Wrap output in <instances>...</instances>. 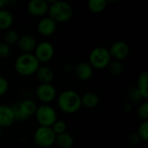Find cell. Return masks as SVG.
<instances>
[{"label":"cell","mask_w":148,"mask_h":148,"mask_svg":"<svg viewBox=\"0 0 148 148\" xmlns=\"http://www.w3.org/2000/svg\"><path fill=\"white\" fill-rule=\"evenodd\" d=\"M10 54V46L4 42H0V59L7 58Z\"/></svg>","instance_id":"83f0119b"},{"label":"cell","mask_w":148,"mask_h":148,"mask_svg":"<svg viewBox=\"0 0 148 148\" xmlns=\"http://www.w3.org/2000/svg\"><path fill=\"white\" fill-rule=\"evenodd\" d=\"M107 68H108V73L112 76H120L124 72L123 64L121 63V62H119L116 60H111Z\"/></svg>","instance_id":"7402d4cb"},{"label":"cell","mask_w":148,"mask_h":148,"mask_svg":"<svg viewBox=\"0 0 148 148\" xmlns=\"http://www.w3.org/2000/svg\"><path fill=\"white\" fill-rule=\"evenodd\" d=\"M55 143L58 146L59 148H72L74 146L75 140L74 137L70 134L65 132L56 136Z\"/></svg>","instance_id":"d6986e66"},{"label":"cell","mask_w":148,"mask_h":148,"mask_svg":"<svg viewBox=\"0 0 148 148\" xmlns=\"http://www.w3.org/2000/svg\"><path fill=\"white\" fill-rule=\"evenodd\" d=\"M16 44L18 48L20 49V50L23 51V53L28 54L35 50L37 45V42H36V40L32 36L23 35L22 36H19V39Z\"/></svg>","instance_id":"9a60e30c"},{"label":"cell","mask_w":148,"mask_h":148,"mask_svg":"<svg viewBox=\"0 0 148 148\" xmlns=\"http://www.w3.org/2000/svg\"><path fill=\"white\" fill-rule=\"evenodd\" d=\"M138 136L143 141H148V121H142L138 127Z\"/></svg>","instance_id":"d4e9b609"},{"label":"cell","mask_w":148,"mask_h":148,"mask_svg":"<svg viewBox=\"0 0 148 148\" xmlns=\"http://www.w3.org/2000/svg\"><path fill=\"white\" fill-rule=\"evenodd\" d=\"M36 95L40 101L49 103L56 98V89L51 83H41L36 89Z\"/></svg>","instance_id":"9c48e42d"},{"label":"cell","mask_w":148,"mask_h":148,"mask_svg":"<svg viewBox=\"0 0 148 148\" xmlns=\"http://www.w3.org/2000/svg\"><path fill=\"white\" fill-rule=\"evenodd\" d=\"M12 14L7 10H0V30H8L13 23Z\"/></svg>","instance_id":"ffe728a7"},{"label":"cell","mask_w":148,"mask_h":148,"mask_svg":"<svg viewBox=\"0 0 148 148\" xmlns=\"http://www.w3.org/2000/svg\"><path fill=\"white\" fill-rule=\"evenodd\" d=\"M112 60L109 51L105 47H96L93 49L88 56V63L93 69H103L108 67Z\"/></svg>","instance_id":"5b68a950"},{"label":"cell","mask_w":148,"mask_h":148,"mask_svg":"<svg viewBox=\"0 0 148 148\" xmlns=\"http://www.w3.org/2000/svg\"><path fill=\"white\" fill-rule=\"evenodd\" d=\"M74 72L78 80L82 82H86L93 77L94 69L90 66L88 62H81L75 65L74 69Z\"/></svg>","instance_id":"4fadbf2b"},{"label":"cell","mask_w":148,"mask_h":148,"mask_svg":"<svg viewBox=\"0 0 148 148\" xmlns=\"http://www.w3.org/2000/svg\"><path fill=\"white\" fill-rule=\"evenodd\" d=\"M82 107L87 108H95L100 103V97L95 92H87L82 96H81Z\"/></svg>","instance_id":"e0dca14e"},{"label":"cell","mask_w":148,"mask_h":148,"mask_svg":"<svg viewBox=\"0 0 148 148\" xmlns=\"http://www.w3.org/2000/svg\"><path fill=\"white\" fill-rule=\"evenodd\" d=\"M10 0H0V10H6V8L10 5Z\"/></svg>","instance_id":"4dcf8cb0"},{"label":"cell","mask_w":148,"mask_h":148,"mask_svg":"<svg viewBox=\"0 0 148 148\" xmlns=\"http://www.w3.org/2000/svg\"><path fill=\"white\" fill-rule=\"evenodd\" d=\"M49 7L48 12L49 14V17L56 23H65L72 17L74 10L69 3L64 1H51L49 2Z\"/></svg>","instance_id":"3957f363"},{"label":"cell","mask_w":148,"mask_h":148,"mask_svg":"<svg viewBox=\"0 0 148 148\" xmlns=\"http://www.w3.org/2000/svg\"><path fill=\"white\" fill-rule=\"evenodd\" d=\"M3 128H2V127H0V135H1L2 134H3Z\"/></svg>","instance_id":"1f68e13d"},{"label":"cell","mask_w":148,"mask_h":148,"mask_svg":"<svg viewBox=\"0 0 148 148\" xmlns=\"http://www.w3.org/2000/svg\"><path fill=\"white\" fill-rule=\"evenodd\" d=\"M49 3L46 0H31L27 4V10L30 16H42L49 11Z\"/></svg>","instance_id":"8fae6325"},{"label":"cell","mask_w":148,"mask_h":148,"mask_svg":"<svg viewBox=\"0 0 148 148\" xmlns=\"http://www.w3.org/2000/svg\"><path fill=\"white\" fill-rule=\"evenodd\" d=\"M51 129L53 130V132L55 133L56 135L63 134L66 132L67 129V124L65 121H59L57 120L52 126H51Z\"/></svg>","instance_id":"484cf974"},{"label":"cell","mask_w":148,"mask_h":148,"mask_svg":"<svg viewBox=\"0 0 148 148\" xmlns=\"http://www.w3.org/2000/svg\"><path fill=\"white\" fill-rule=\"evenodd\" d=\"M36 75L38 81L41 83L45 84H50L55 78V73L53 69L48 66H40Z\"/></svg>","instance_id":"2e32d148"},{"label":"cell","mask_w":148,"mask_h":148,"mask_svg":"<svg viewBox=\"0 0 148 148\" xmlns=\"http://www.w3.org/2000/svg\"><path fill=\"white\" fill-rule=\"evenodd\" d=\"M108 51L112 60L121 62L128 56L130 49L127 42L122 41H117L111 45Z\"/></svg>","instance_id":"30bf717a"},{"label":"cell","mask_w":148,"mask_h":148,"mask_svg":"<svg viewBox=\"0 0 148 148\" xmlns=\"http://www.w3.org/2000/svg\"><path fill=\"white\" fill-rule=\"evenodd\" d=\"M141 141L140 138L138 136L137 134H133L128 137V143L132 146H137Z\"/></svg>","instance_id":"f546056e"},{"label":"cell","mask_w":148,"mask_h":148,"mask_svg":"<svg viewBox=\"0 0 148 148\" xmlns=\"http://www.w3.org/2000/svg\"><path fill=\"white\" fill-rule=\"evenodd\" d=\"M19 39V34L17 31L14 29H8L6 30L4 36H3V42L8 44L9 46L10 45H15L17 43Z\"/></svg>","instance_id":"603a6c76"},{"label":"cell","mask_w":148,"mask_h":148,"mask_svg":"<svg viewBox=\"0 0 148 148\" xmlns=\"http://www.w3.org/2000/svg\"><path fill=\"white\" fill-rule=\"evenodd\" d=\"M15 121V116L11 107L0 105V127L5 128L10 127Z\"/></svg>","instance_id":"5bb4252c"},{"label":"cell","mask_w":148,"mask_h":148,"mask_svg":"<svg viewBox=\"0 0 148 148\" xmlns=\"http://www.w3.org/2000/svg\"><path fill=\"white\" fill-rule=\"evenodd\" d=\"M129 98L131 99V101L133 102H140L143 100V97L141 96L140 93L139 92V90L136 88H133L130 91H129Z\"/></svg>","instance_id":"4316f807"},{"label":"cell","mask_w":148,"mask_h":148,"mask_svg":"<svg viewBox=\"0 0 148 148\" xmlns=\"http://www.w3.org/2000/svg\"><path fill=\"white\" fill-rule=\"evenodd\" d=\"M107 7V1L105 0H89L88 2V10L95 14L101 13Z\"/></svg>","instance_id":"44dd1931"},{"label":"cell","mask_w":148,"mask_h":148,"mask_svg":"<svg viewBox=\"0 0 148 148\" xmlns=\"http://www.w3.org/2000/svg\"><path fill=\"white\" fill-rule=\"evenodd\" d=\"M40 67V62L32 53L21 54L15 61L14 69L22 76H29L36 73Z\"/></svg>","instance_id":"7a4b0ae2"},{"label":"cell","mask_w":148,"mask_h":148,"mask_svg":"<svg viewBox=\"0 0 148 148\" xmlns=\"http://www.w3.org/2000/svg\"><path fill=\"white\" fill-rule=\"evenodd\" d=\"M11 108L15 116V121H27L30 116L35 115L37 109V105L33 100L26 99L15 103L13 106H11Z\"/></svg>","instance_id":"277c9868"},{"label":"cell","mask_w":148,"mask_h":148,"mask_svg":"<svg viewBox=\"0 0 148 148\" xmlns=\"http://www.w3.org/2000/svg\"><path fill=\"white\" fill-rule=\"evenodd\" d=\"M56 134L51 129L48 127H39L36 129L34 133V141L35 143L41 148L51 147L55 144Z\"/></svg>","instance_id":"52a82bcc"},{"label":"cell","mask_w":148,"mask_h":148,"mask_svg":"<svg viewBox=\"0 0 148 148\" xmlns=\"http://www.w3.org/2000/svg\"><path fill=\"white\" fill-rule=\"evenodd\" d=\"M137 115L142 121H148V102H142L138 109H137Z\"/></svg>","instance_id":"cb8c5ba5"},{"label":"cell","mask_w":148,"mask_h":148,"mask_svg":"<svg viewBox=\"0 0 148 148\" xmlns=\"http://www.w3.org/2000/svg\"><path fill=\"white\" fill-rule=\"evenodd\" d=\"M46 148H53V147H46Z\"/></svg>","instance_id":"d6a6232c"},{"label":"cell","mask_w":148,"mask_h":148,"mask_svg":"<svg viewBox=\"0 0 148 148\" xmlns=\"http://www.w3.org/2000/svg\"><path fill=\"white\" fill-rule=\"evenodd\" d=\"M9 89V82L8 81L3 77L0 76V97L4 95Z\"/></svg>","instance_id":"f1b7e54d"},{"label":"cell","mask_w":148,"mask_h":148,"mask_svg":"<svg viewBox=\"0 0 148 148\" xmlns=\"http://www.w3.org/2000/svg\"><path fill=\"white\" fill-rule=\"evenodd\" d=\"M56 23L49 16L42 18L37 23V31L42 36H50L56 32Z\"/></svg>","instance_id":"7c38bea8"},{"label":"cell","mask_w":148,"mask_h":148,"mask_svg":"<svg viewBox=\"0 0 148 148\" xmlns=\"http://www.w3.org/2000/svg\"><path fill=\"white\" fill-rule=\"evenodd\" d=\"M57 104L62 112L68 114H75L82 108L81 95L75 90H64L58 95Z\"/></svg>","instance_id":"6da1fadb"},{"label":"cell","mask_w":148,"mask_h":148,"mask_svg":"<svg viewBox=\"0 0 148 148\" xmlns=\"http://www.w3.org/2000/svg\"><path fill=\"white\" fill-rule=\"evenodd\" d=\"M33 55L39 62H48L55 56V48L49 42H41L36 45Z\"/></svg>","instance_id":"ba28073f"},{"label":"cell","mask_w":148,"mask_h":148,"mask_svg":"<svg viewBox=\"0 0 148 148\" xmlns=\"http://www.w3.org/2000/svg\"><path fill=\"white\" fill-rule=\"evenodd\" d=\"M136 88L140 93L143 99L147 100L148 98V72L147 70L142 71L137 80Z\"/></svg>","instance_id":"ac0fdd59"},{"label":"cell","mask_w":148,"mask_h":148,"mask_svg":"<svg viewBox=\"0 0 148 148\" xmlns=\"http://www.w3.org/2000/svg\"><path fill=\"white\" fill-rule=\"evenodd\" d=\"M35 117L39 124V127H51V126L57 121V114L56 109L48 104H43L37 107Z\"/></svg>","instance_id":"8992f818"}]
</instances>
